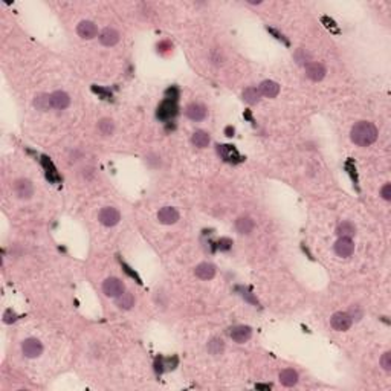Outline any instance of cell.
I'll use <instances>...</instances> for the list:
<instances>
[{"mask_svg": "<svg viewBox=\"0 0 391 391\" xmlns=\"http://www.w3.org/2000/svg\"><path fill=\"white\" fill-rule=\"evenodd\" d=\"M206 107L200 103H191L187 106L185 109V115L191 119V121H196V122H199V121H203L206 118Z\"/></svg>", "mask_w": 391, "mask_h": 391, "instance_id": "cell-11", "label": "cell"}, {"mask_svg": "<svg viewBox=\"0 0 391 391\" xmlns=\"http://www.w3.org/2000/svg\"><path fill=\"white\" fill-rule=\"evenodd\" d=\"M381 196L385 199V200H391V185L390 184H385L381 190Z\"/></svg>", "mask_w": 391, "mask_h": 391, "instance_id": "cell-29", "label": "cell"}, {"mask_svg": "<svg viewBox=\"0 0 391 391\" xmlns=\"http://www.w3.org/2000/svg\"><path fill=\"white\" fill-rule=\"evenodd\" d=\"M229 336L237 344H244L248 342L252 336V329L249 326H235L229 330Z\"/></svg>", "mask_w": 391, "mask_h": 391, "instance_id": "cell-9", "label": "cell"}, {"mask_svg": "<svg viewBox=\"0 0 391 391\" xmlns=\"http://www.w3.org/2000/svg\"><path fill=\"white\" fill-rule=\"evenodd\" d=\"M231 244H232V241L229 240V238H222L218 241V248L222 249V251H228L229 248H231Z\"/></svg>", "mask_w": 391, "mask_h": 391, "instance_id": "cell-30", "label": "cell"}, {"mask_svg": "<svg viewBox=\"0 0 391 391\" xmlns=\"http://www.w3.org/2000/svg\"><path fill=\"white\" fill-rule=\"evenodd\" d=\"M225 350V344H223V341L220 339V338H212L209 342H208V352L214 356L217 355H222Z\"/></svg>", "mask_w": 391, "mask_h": 391, "instance_id": "cell-25", "label": "cell"}, {"mask_svg": "<svg viewBox=\"0 0 391 391\" xmlns=\"http://www.w3.org/2000/svg\"><path fill=\"white\" fill-rule=\"evenodd\" d=\"M327 73V69L323 63H307L306 77L312 81H321Z\"/></svg>", "mask_w": 391, "mask_h": 391, "instance_id": "cell-8", "label": "cell"}, {"mask_svg": "<svg viewBox=\"0 0 391 391\" xmlns=\"http://www.w3.org/2000/svg\"><path fill=\"white\" fill-rule=\"evenodd\" d=\"M349 315L352 316V320H361V318H362V312L358 309V306L352 307V310H350V313H349Z\"/></svg>", "mask_w": 391, "mask_h": 391, "instance_id": "cell-31", "label": "cell"}, {"mask_svg": "<svg viewBox=\"0 0 391 391\" xmlns=\"http://www.w3.org/2000/svg\"><path fill=\"white\" fill-rule=\"evenodd\" d=\"M194 274H196V277L200 278V280H211L215 275V266L212 263H208V261L200 263V264L196 266Z\"/></svg>", "mask_w": 391, "mask_h": 391, "instance_id": "cell-15", "label": "cell"}, {"mask_svg": "<svg viewBox=\"0 0 391 391\" xmlns=\"http://www.w3.org/2000/svg\"><path fill=\"white\" fill-rule=\"evenodd\" d=\"M51 103H52L54 109L64 110L70 104V96L66 92H63V90H57V92L51 93Z\"/></svg>", "mask_w": 391, "mask_h": 391, "instance_id": "cell-16", "label": "cell"}, {"mask_svg": "<svg viewBox=\"0 0 391 391\" xmlns=\"http://www.w3.org/2000/svg\"><path fill=\"white\" fill-rule=\"evenodd\" d=\"M355 232H356V228H355V225L352 223V222H342V223H339V226H338V229H336V234L339 235V237H353L355 235Z\"/></svg>", "mask_w": 391, "mask_h": 391, "instance_id": "cell-24", "label": "cell"}, {"mask_svg": "<svg viewBox=\"0 0 391 391\" xmlns=\"http://www.w3.org/2000/svg\"><path fill=\"white\" fill-rule=\"evenodd\" d=\"M191 142L194 147H197V149H206L211 142V138L206 132L203 130H196L193 133V138H191Z\"/></svg>", "mask_w": 391, "mask_h": 391, "instance_id": "cell-19", "label": "cell"}, {"mask_svg": "<svg viewBox=\"0 0 391 391\" xmlns=\"http://www.w3.org/2000/svg\"><path fill=\"white\" fill-rule=\"evenodd\" d=\"M34 106L38 109V110H49L52 107V103H51V95H46V93H41V95H37L35 100H34Z\"/></svg>", "mask_w": 391, "mask_h": 391, "instance_id": "cell-23", "label": "cell"}, {"mask_svg": "<svg viewBox=\"0 0 391 391\" xmlns=\"http://www.w3.org/2000/svg\"><path fill=\"white\" fill-rule=\"evenodd\" d=\"M158 220L162 225H173L179 220V212L176 208L164 206L158 211Z\"/></svg>", "mask_w": 391, "mask_h": 391, "instance_id": "cell-12", "label": "cell"}, {"mask_svg": "<svg viewBox=\"0 0 391 391\" xmlns=\"http://www.w3.org/2000/svg\"><path fill=\"white\" fill-rule=\"evenodd\" d=\"M98 130H100V133L104 135V136H110L115 132L113 121L109 119V118H103L100 122H98Z\"/></svg>", "mask_w": 391, "mask_h": 391, "instance_id": "cell-27", "label": "cell"}, {"mask_svg": "<svg viewBox=\"0 0 391 391\" xmlns=\"http://www.w3.org/2000/svg\"><path fill=\"white\" fill-rule=\"evenodd\" d=\"M21 352L23 355L26 356V358H38L41 353H43V346H41V342L35 338H28V339H24L23 341V344H21Z\"/></svg>", "mask_w": 391, "mask_h": 391, "instance_id": "cell-5", "label": "cell"}, {"mask_svg": "<svg viewBox=\"0 0 391 391\" xmlns=\"http://www.w3.org/2000/svg\"><path fill=\"white\" fill-rule=\"evenodd\" d=\"M280 382L284 385V387H293L297 385L298 382V373L292 369H286L280 373Z\"/></svg>", "mask_w": 391, "mask_h": 391, "instance_id": "cell-21", "label": "cell"}, {"mask_svg": "<svg viewBox=\"0 0 391 391\" xmlns=\"http://www.w3.org/2000/svg\"><path fill=\"white\" fill-rule=\"evenodd\" d=\"M243 100L248 104H257L260 101V92L255 87H246L243 90Z\"/></svg>", "mask_w": 391, "mask_h": 391, "instance_id": "cell-26", "label": "cell"}, {"mask_svg": "<svg viewBox=\"0 0 391 391\" xmlns=\"http://www.w3.org/2000/svg\"><path fill=\"white\" fill-rule=\"evenodd\" d=\"M14 191L20 199H31L34 194V187L28 179H17L14 182Z\"/></svg>", "mask_w": 391, "mask_h": 391, "instance_id": "cell-10", "label": "cell"}, {"mask_svg": "<svg viewBox=\"0 0 391 391\" xmlns=\"http://www.w3.org/2000/svg\"><path fill=\"white\" fill-rule=\"evenodd\" d=\"M254 226H255L254 220L251 217H240V218H237V222H235V229L240 234H251Z\"/></svg>", "mask_w": 391, "mask_h": 391, "instance_id": "cell-20", "label": "cell"}, {"mask_svg": "<svg viewBox=\"0 0 391 391\" xmlns=\"http://www.w3.org/2000/svg\"><path fill=\"white\" fill-rule=\"evenodd\" d=\"M335 252L342 258H347L355 252V243L349 237H339V240L335 243Z\"/></svg>", "mask_w": 391, "mask_h": 391, "instance_id": "cell-7", "label": "cell"}, {"mask_svg": "<svg viewBox=\"0 0 391 391\" xmlns=\"http://www.w3.org/2000/svg\"><path fill=\"white\" fill-rule=\"evenodd\" d=\"M103 292H104V295L109 297V298H118L121 293L126 292V286H124V283H122L119 278L110 277V278L104 280V283H103Z\"/></svg>", "mask_w": 391, "mask_h": 391, "instance_id": "cell-2", "label": "cell"}, {"mask_svg": "<svg viewBox=\"0 0 391 391\" xmlns=\"http://www.w3.org/2000/svg\"><path fill=\"white\" fill-rule=\"evenodd\" d=\"M217 152H218L220 156H222V158H223L225 161H228V162L237 164V162H241V161H243V158H241L240 153L235 150L234 145H218Z\"/></svg>", "mask_w": 391, "mask_h": 391, "instance_id": "cell-14", "label": "cell"}, {"mask_svg": "<svg viewBox=\"0 0 391 391\" xmlns=\"http://www.w3.org/2000/svg\"><path fill=\"white\" fill-rule=\"evenodd\" d=\"M98 220H100V223L104 225V226H115L119 223V220H121V214L116 208L113 206H106L100 211V214H98Z\"/></svg>", "mask_w": 391, "mask_h": 391, "instance_id": "cell-3", "label": "cell"}, {"mask_svg": "<svg viewBox=\"0 0 391 391\" xmlns=\"http://www.w3.org/2000/svg\"><path fill=\"white\" fill-rule=\"evenodd\" d=\"M77 34L84 38V40H90L93 37H96L98 34V28H96V24L90 20H83L78 26H77Z\"/></svg>", "mask_w": 391, "mask_h": 391, "instance_id": "cell-13", "label": "cell"}, {"mask_svg": "<svg viewBox=\"0 0 391 391\" xmlns=\"http://www.w3.org/2000/svg\"><path fill=\"white\" fill-rule=\"evenodd\" d=\"M381 365L385 372H390L391 370V353L390 352H385L381 358Z\"/></svg>", "mask_w": 391, "mask_h": 391, "instance_id": "cell-28", "label": "cell"}, {"mask_svg": "<svg viewBox=\"0 0 391 391\" xmlns=\"http://www.w3.org/2000/svg\"><path fill=\"white\" fill-rule=\"evenodd\" d=\"M116 306L122 310H130L135 306V298L130 292H124L116 298Z\"/></svg>", "mask_w": 391, "mask_h": 391, "instance_id": "cell-22", "label": "cell"}, {"mask_svg": "<svg viewBox=\"0 0 391 391\" xmlns=\"http://www.w3.org/2000/svg\"><path fill=\"white\" fill-rule=\"evenodd\" d=\"M350 138L359 147H369L378 139V129L370 121H359L352 127Z\"/></svg>", "mask_w": 391, "mask_h": 391, "instance_id": "cell-1", "label": "cell"}, {"mask_svg": "<svg viewBox=\"0 0 391 391\" xmlns=\"http://www.w3.org/2000/svg\"><path fill=\"white\" fill-rule=\"evenodd\" d=\"M178 115V104H176V100H165L159 104L158 107V112H156V116L161 119V121H168L171 118H175Z\"/></svg>", "mask_w": 391, "mask_h": 391, "instance_id": "cell-6", "label": "cell"}, {"mask_svg": "<svg viewBox=\"0 0 391 391\" xmlns=\"http://www.w3.org/2000/svg\"><path fill=\"white\" fill-rule=\"evenodd\" d=\"M258 92H260L261 95L267 96V98H275V96L280 93V86H278V83H275V81H272V80H266V81H263V83L260 84Z\"/></svg>", "mask_w": 391, "mask_h": 391, "instance_id": "cell-18", "label": "cell"}, {"mask_svg": "<svg viewBox=\"0 0 391 391\" xmlns=\"http://www.w3.org/2000/svg\"><path fill=\"white\" fill-rule=\"evenodd\" d=\"M119 32L115 29V28H106V29H103L101 31V34H100V43L103 44V46H107V47H112V46H115L118 41H119Z\"/></svg>", "mask_w": 391, "mask_h": 391, "instance_id": "cell-17", "label": "cell"}, {"mask_svg": "<svg viewBox=\"0 0 391 391\" xmlns=\"http://www.w3.org/2000/svg\"><path fill=\"white\" fill-rule=\"evenodd\" d=\"M330 324L338 332H346V330H349L352 327L353 320H352V316L349 315V312H336L330 318Z\"/></svg>", "mask_w": 391, "mask_h": 391, "instance_id": "cell-4", "label": "cell"}]
</instances>
